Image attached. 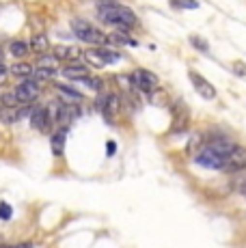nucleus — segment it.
Instances as JSON below:
<instances>
[{"instance_id":"1","label":"nucleus","mask_w":246,"mask_h":248,"mask_svg":"<svg viewBox=\"0 0 246 248\" xmlns=\"http://www.w3.org/2000/svg\"><path fill=\"white\" fill-rule=\"evenodd\" d=\"M97 16L99 20L108 26L117 28V31H123V32H130V28H134L138 20H136V13L132 9L123 7V4H112V7H104V9H97Z\"/></svg>"},{"instance_id":"2","label":"nucleus","mask_w":246,"mask_h":248,"mask_svg":"<svg viewBox=\"0 0 246 248\" xmlns=\"http://www.w3.org/2000/svg\"><path fill=\"white\" fill-rule=\"evenodd\" d=\"M72 31L76 35V39L82 41V44L89 46H106L108 44V35L102 32L97 26H93L89 20H82V17H74L72 20Z\"/></svg>"},{"instance_id":"3","label":"nucleus","mask_w":246,"mask_h":248,"mask_svg":"<svg viewBox=\"0 0 246 248\" xmlns=\"http://www.w3.org/2000/svg\"><path fill=\"white\" fill-rule=\"evenodd\" d=\"M130 80H132V87L134 89H138L140 93H154L155 89H158V84H160V80H158V76L154 74V71H149V69H134L130 74Z\"/></svg>"},{"instance_id":"4","label":"nucleus","mask_w":246,"mask_h":248,"mask_svg":"<svg viewBox=\"0 0 246 248\" xmlns=\"http://www.w3.org/2000/svg\"><path fill=\"white\" fill-rule=\"evenodd\" d=\"M13 93H15V97H17V102L20 104H35L37 102V97H39L41 95V87H39V80L37 78H24V82H20L15 87V91H13Z\"/></svg>"},{"instance_id":"5","label":"nucleus","mask_w":246,"mask_h":248,"mask_svg":"<svg viewBox=\"0 0 246 248\" xmlns=\"http://www.w3.org/2000/svg\"><path fill=\"white\" fill-rule=\"evenodd\" d=\"M80 117V104H67V102H59L54 108V121L61 127H69L76 119Z\"/></svg>"},{"instance_id":"6","label":"nucleus","mask_w":246,"mask_h":248,"mask_svg":"<svg viewBox=\"0 0 246 248\" xmlns=\"http://www.w3.org/2000/svg\"><path fill=\"white\" fill-rule=\"evenodd\" d=\"M119 108H121V97L117 93H104L97 97V110L106 117V121H112L119 114Z\"/></svg>"},{"instance_id":"7","label":"nucleus","mask_w":246,"mask_h":248,"mask_svg":"<svg viewBox=\"0 0 246 248\" xmlns=\"http://www.w3.org/2000/svg\"><path fill=\"white\" fill-rule=\"evenodd\" d=\"M242 169H246V149L235 145L225 155V160H222V170H227V173H240Z\"/></svg>"},{"instance_id":"8","label":"nucleus","mask_w":246,"mask_h":248,"mask_svg":"<svg viewBox=\"0 0 246 248\" xmlns=\"http://www.w3.org/2000/svg\"><path fill=\"white\" fill-rule=\"evenodd\" d=\"M222 160H225V155H220L216 149H212L210 145L201 147L199 149V154L195 155V162L201 166H205V169H212V170H222Z\"/></svg>"},{"instance_id":"9","label":"nucleus","mask_w":246,"mask_h":248,"mask_svg":"<svg viewBox=\"0 0 246 248\" xmlns=\"http://www.w3.org/2000/svg\"><path fill=\"white\" fill-rule=\"evenodd\" d=\"M52 123H54V119H52L50 114V108L48 106H32V112H31V125L35 127L37 132H48L52 127Z\"/></svg>"},{"instance_id":"10","label":"nucleus","mask_w":246,"mask_h":248,"mask_svg":"<svg viewBox=\"0 0 246 248\" xmlns=\"http://www.w3.org/2000/svg\"><path fill=\"white\" fill-rule=\"evenodd\" d=\"M188 76H190V82L195 91L199 95H201L203 99H207V102H212V99H216V89L212 82H207L205 78H203L201 74H197V71H188Z\"/></svg>"},{"instance_id":"11","label":"nucleus","mask_w":246,"mask_h":248,"mask_svg":"<svg viewBox=\"0 0 246 248\" xmlns=\"http://www.w3.org/2000/svg\"><path fill=\"white\" fill-rule=\"evenodd\" d=\"M61 74L65 76V78L69 80H82L89 76V65L87 63H78V61H72V63H67L63 69H61Z\"/></svg>"},{"instance_id":"12","label":"nucleus","mask_w":246,"mask_h":248,"mask_svg":"<svg viewBox=\"0 0 246 248\" xmlns=\"http://www.w3.org/2000/svg\"><path fill=\"white\" fill-rule=\"evenodd\" d=\"M54 89H56V93H59L61 102H67V104H82V99H84V95L80 93V91H76V89H72V87H67V84H59V82H56V84H54Z\"/></svg>"},{"instance_id":"13","label":"nucleus","mask_w":246,"mask_h":248,"mask_svg":"<svg viewBox=\"0 0 246 248\" xmlns=\"http://www.w3.org/2000/svg\"><path fill=\"white\" fill-rule=\"evenodd\" d=\"M28 46H31V52L32 54H46V52H50V37L46 35V32H37V35L31 37V41H28Z\"/></svg>"},{"instance_id":"14","label":"nucleus","mask_w":246,"mask_h":248,"mask_svg":"<svg viewBox=\"0 0 246 248\" xmlns=\"http://www.w3.org/2000/svg\"><path fill=\"white\" fill-rule=\"evenodd\" d=\"M52 52L59 56L61 63H72V61H78L82 56V52L74 46H56V47H52Z\"/></svg>"},{"instance_id":"15","label":"nucleus","mask_w":246,"mask_h":248,"mask_svg":"<svg viewBox=\"0 0 246 248\" xmlns=\"http://www.w3.org/2000/svg\"><path fill=\"white\" fill-rule=\"evenodd\" d=\"M65 140H67V127H59L54 134L50 136V145H52V154L54 155H63L65 151Z\"/></svg>"},{"instance_id":"16","label":"nucleus","mask_w":246,"mask_h":248,"mask_svg":"<svg viewBox=\"0 0 246 248\" xmlns=\"http://www.w3.org/2000/svg\"><path fill=\"white\" fill-rule=\"evenodd\" d=\"M82 59H84V63L89 65V67H97V69H102V67H106V61H104V56H102V52H99V47H95V50H84L82 52Z\"/></svg>"},{"instance_id":"17","label":"nucleus","mask_w":246,"mask_h":248,"mask_svg":"<svg viewBox=\"0 0 246 248\" xmlns=\"http://www.w3.org/2000/svg\"><path fill=\"white\" fill-rule=\"evenodd\" d=\"M9 52H11L13 59H26V56L31 54V46H28L26 41L13 39L11 44H9Z\"/></svg>"},{"instance_id":"18","label":"nucleus","mask_w":246,"mask_h":248,"mask_svg":"<svg viewBox=\"0 0 246 248\" xmlns=\"http://www.w3.org/2000/svg\"><path fill=\"white\" fill-rule=\"evenodd\" d=\"M32 71H35V65L24 63V61H20V63H15V65L9 67V74L15 76V78H31Z\"/></svg>"},{"instance_id":"19","label":"nucleus","mask_w":246,"mask_h":248,"mask_svg":"<svg viewBox=\"0 0 246 248\" xmlns=\"http://www.w3.org/2000/svg\"><path fill=\"white\" fill-rule=\"evenodd\" d=\"M59 65H61V61H59V56L54 54V52H46V54H39V59H37V63H35V67H46V69H59Z\"/></svg>"},{"instance_id":"20","label":"nucleus","mask_w":246,"mask_h":248,"mask_svg":"<svg viewBox=\"0 0 246 248\" xmlns=\"http://www.w3.org/2000/svg\"><path fill=\"white\" fill-rule=\"evenodd\" d=\"M108 44H112V46H125V44L136 46V41L130 39V37H127V32L115 31V32H110V35H108Z\"/></svg>"},{"instance_id":"21","label":"nucleus","mask_w":246,"mask_h":248,"mask_svg":"<svg viewBox=\"0 0 246 248\" xmlns=\"http://www.w3.org/2000/svg\"><path fill=\"white\" fill-rule=\"evenodd\" d=\"M56 71L59 69H46V67H35V71H32V78H37L41 82V80H54Z\"/></svg>"},{"instance_id":"22","label":"nucleus","mask_w":246,"mask_h":248,"mask_svg":"<svg viewBox=\"0 0 246 248\" xmlns=\"http://www.w3.org/2000/svg\"><path fill=\"white\" fill-rule=\"evenodd\" d=\"M0 114H2V121H7V123L20 121V108H4Z\"/></svg>"},{"instance_id":"23","label":"nucleus","mask_w":246,"mask_h":248,"mask_svg":"<svg viewBox=\"0 0 246 248\" xmlns=\"http://www.w3.org/2000/svg\"><path fill=\"white\" fill-rule=\"evenodd\" d=\"M0 104H2V108H17V106H20V102H17L15 93H4V95H0Z\"/></svg>"},{"instance_id":"24","label":"nucleus","mask_w":246,"mask_h":248,"mask_svg":"<svg viewBox=\"0 0 246 248\" xmlns=\"http://www.w3.org/2000/svg\"><path fill=\"white\" fill-rule=\"evenodd\" d=\"M190 44L195 46L199 52H203V54H207V52H210V44H207L203 37H199V35H190Z\"/></svg>"},{"instance_id":"25","label":"nucleus","mask_w":246,"mask_h":248,"mask_svg":"<svg viewBox=\"0 0 246 248\" xmlns=\"http://www.w3.org/2000/svg\"><path fill=\"white\" fill-rule=\"evenodd\" d=\"M78 82H82V84H87L91 91H95V93H99V91L104 89V82L99 78H91V76H87V78H82V80H78Z\"/></svg>"},{"instance_id":"26","label":"nucleus","mask_w":246,"mask_h":248,"mask_svg":"<svg viewBox=\"0 0 246 248\" xmlns=\"http://www.w3.org/2000/svg\"><path fill=\"white\" fill-rule=\"evenodd\" d=\"M99 52H102L104 61H106V63H108V65H110V63H117V61H119V59H121V54H119V52L110 50V47H99Z\"/></svg>"},{"instance_id":"27","label":"nucleus","mask_w":246,"mask_h":248,"mask_svg":"<svg viewBox=\"0 0 246 248\" xmlns=\"http://www.w3.org/2000/svg\"><path fill=\"white\" fill-rule=\"evenodd\" d=\"M171 4L175 9H199L197 0H171Z\"/></svg>"},{"instance_id":"28","label":"nucleus","mask_w":246,"mask_h":248,"mask_svg":"<svg viewBox=\"0 0 246 248\" xmlns=\"http://www.w3.org/2000/svg\"><path fill=\"white\" fill-rule=\"evenodd\" d=\"M13 209L9 203H0V220H11Z\"/></svg>"},{"instance_id":"29","label":"nucleus","mask_w":246,"mask_h":248,"mask_svg":"<svg viewBox=\"0 0 246 248\" xmlns=\"http://www.w3.org/2000/svg\"><path fill=\"white\" fill-rule=\"evenodd\" d=\"M231 71H233L235 76H246V65L242 61H235V63L231 65Z\"/></svg>"},{"instance_id":"30","label":"nucleus","mask_w":246,"mask_h":248,"mask_svg":"<svg viewBox=\"0 0 246 248\" xmlns=\"http://www.w3.org/2000/svg\"><path fill=\"white\" fill-rule=\"evenodd\" d=\"M199 145H201V136H192V140H190V145H188V151H195V147H197V151H199Z\"/></svg>"},{"instance_id":"31","label":"nucleus","mask_w":246,"mask_h":248,"mask_svg":"<svg viewBox=\"0 0 246 248\" xmlns=\"http://www.w3.org/2000/svg\"><path fill=\"white\" fill-rule=\"evenodd\" d=\"M106 149H108V155H115V151H117L115 140H108V142H106Z\"/></svg>"},{"instance_id":"32","label":"nucleus","mask_w":246,"mask_h":248,"mask_svg":"<svg viewBox=\"0 0 246 248\" xmlns=\"http://www.w3.org/2000/svg\"><path fill=\"white\" fill-rule=\"evenodd\" d=\"M7 67H4V63H0V84H2L4 82V78H7Z\"/></svg>"},{"instance_id":"33","label":"nucleus","mask_w":246,"mask_h":248,"mask_svg":"<svg viewBox=\"0 0 246 248\" xmlns=\"http://www.w3.org/2000/svg\"><path fill=\"white\" fill-rule=\"evenodd\" d=\"M2 59H4V50L0 47V63H2Z\"/></svg>"},{"instance_id":"34","label":"nucleus","mask_w":246,"mask_h":248,"mask_svg":"<svg viewBox=\"0 0 246 248\" xmlns=\"http://www.w3.org/2000/svg\"><path fill=\"white\" fill-rule=\"evenodd\" d=\"M13 248H31V244H20V246H13Z\"/></svg>"},{"instance_id":"35","label":"nucleus","mask_w":246,"mask_h":248,"mask_svg":"<svg viewBox=\"0 0 246 248\" xmlns=\"http://www.w3.org/2000/svg\"><path fill=\"white\" fill-rule=\"evenodd\" d=\"M242 194L246 197V181H244V186H242Z\"/></svg>"}]
</instances>
